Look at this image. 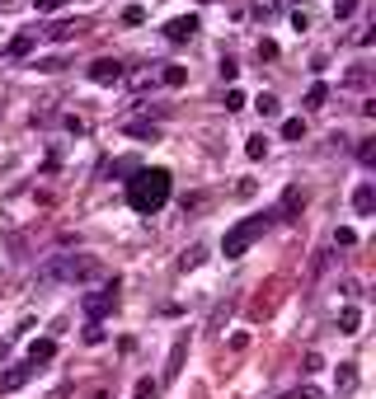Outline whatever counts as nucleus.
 <instances>
[{"label":"nucleus","instance_id":"1","mask_svg":"<svg viewBox=\"0 0 376 399\" xmlns=\"http://www.w3.org/2000/svg\"><path fill=\"white\" fill-rule=\"evenodd\" d=\"M169 202V169H136L127 179V207L141 216H156Z\"/></svg>","mask_w":376,"mask_h":399},{"label":"nucleus","instance_id":"2","mask_svg":"<svg viewBox=\"0 0 376 399\" xmlns=\"http://www.w3.org/2000/svg\"><path fill=\"white\" fill-rule=\"evenodd\" d=\"M99 272L104 268H99V259H90V254H52L48 263L38 268V282H90Z\"/></svg>","mask_w":376,"mask_h":399},{"label":"nucleus","instance_id":"3","mask_svg":"<svg viewBox=\"0 0 376 399\" xmlns=\"http://www.w3.org/2000/svg\"><path fill=\"white\" fill-rule=\"evenodd\" d=\"M264 230H269V216H244L240 226H231V230H226V239H221L226 259H240V254H244V249H249L259 235H264Z\"/></svg>","mask_w":376,"mask_h":399},{"label":"nucleus","instance_id":"4","mask_svg":"<svg viewBox=\"0 0 376 399\" xmlns=\"http://www.w3.org/2000/svg\"><path fill=\"white\" fill-rule=\"evenodd\" d=\"M113 305H118V277H113V282H104L99 292L85 296V315H90V324H99V319H104Z\"/></svg>","mask_w":376,"mask_h":399},{"label":"nucleus","instance_id":"5","mask_svg":"<svg viewBox=\"0 0 376 399\" xmlns=\"http://www.w3.org/2000/svg\"><path fill=\"white\" fill-rule=\"evenodd\" d=\"M85 76L94 80V85H118L127 71H123V61H118V56H99V61H90V71H85Z\"/></svg>","mask_w":376,"mask_h":399},{"label":"nucleus","instance_id":"6","mask_svg":"<svg viewBox=\"0 0 376 399\" xmlns=\"http://www.w3.org/2000/svg\"><path fill=\"white\" fill-rule=\"evenodd\" d=\"M193 38H198V19L193 14H179V19L165 24V43H193Z\"/></svg>","mask_w":376,"mask_h":399},{"label":"nucleus","instance_id":"7","mask_svg":"<svg viewBox=\"0 0 376 399\" xmlns=\"http://www.w3.org/2000/svg\"><path fill=\"white\" fill-rule=\"evenodd\" d=\"M28 376H33V367H5V371H0V395H14V390H24L28 385Z\"/></svg>","mask_w":376,"mask_h":399},{"label":"nucleus","instance_id":"8","mask_svg":"<svg viewBox=\"0 0 376 399\" xmlns=\"http://www.w3.org/2000/svg\"><path fill=\"white\" fill-rule=\"evenodd\" d=\"M301 207H306V193L292 184L287 193H282V207H278V216H282V221H296V216H301Z\"/></svg>","mask_w":376,"mask_h":399},{"label":"nucleus","instance_id":"9","mask_svg":"<svg viewBox=\"0 0 376 399\" xmlns=\"http://www.w3.org/2000/svg\"><path fill=\"white\" fill-rule=\"evenodd\" d=\"M52 357H56L52 338H33V343H28V367H33V371H38L43 362H52Z\"/></svg>","mask_w":376,"mask_h":399},{"label":"nucleus","instance_id":"10","mask_svg":"<svg viewBox=\"0 0 376 399\" xmlns=\"http://www.w3.org/2000/svg\"><path fill=\"white\" fill-rule=\"evenodd\" d=\"M353 212H357V216H372L376 212V188L372 184H357V188H353Z\"/></svg>","mask_w":376,"mask_h":399},{"label":"nucleus","instance_id":"11","mask_svg":"<svg viewBox=\"0 0 376 399\" xmlns=\"http://www.w3.org/2000/svg\"><path fill=\"white\" fill-rule=\"evenodd\" d=\"M33 43H38V33H14V38H10V47H5V56H14V61H19V56L33 52Z\"/></svg>","mask_w":376,"mask_h":399},{"label":"nucleus","instance_id":"12","mask_svg":"<svg viewBox=\"0 0 376 399\" xmlns=\"http://www.w3.org/2000/svg\"><path fill=\"white\" fill-rule=\"evenodd\" d=\"M334 385H339V395H353L357 390V362H339V380Z\"/></svg>","mask_w":376,"mask_h":399},{"label":"nucleus","instance_id":"13","mask_svg":"<svg viewBox=\"0 0 376 399\" xmlns=\"http://www.w3.org/2000/svg\"><path fill=\"white\" fill-rule=\"evenodd\" d=\"M76 33H81V24H71V19H61V24L48 28V38H52V43H71Z\"/></svg>","mask_w":376,"mask_h":399},{"label":"nucleus","instance_id":"14","mask_svg":"<svg viewBox=\"0 0 376 399\" xmlns=\"http://www.w3.org/2000/svg\"><path fill=\"white\" fill-rule=\"evenodd\" d=\"M184 352H188V338H179V343H174V352H169V367H165V380H174V376H179V362H184Z\"/></svg>","mask_w":376,"mask_h":399},{"label":"nucleus","instance_id":"15","mask_svg":"<svg viewBox=\"0 0 376 399\" xmlns=\"http://www.w3.org/2000/svg\"><path fill=\"white\" fill-rule=\"evenodd\" d=\"M324 99H329V85H324V80H315V85L306 89V108H324Z\"/></svg>","mask_w":376,"mask_h":399},{"label":"nucleus","instance_id":"16","mask_svg":"<svg viewBox=\"0 0 376 399\" xmlns=\"http://www.w3.org/2000/svg\"><path fill=\"white\" fill-rule=\"evenodd\" d=\"M123 132H127V136H141V141H156V136H160V127H156V122H127Z\"/></svg>","mask_w":376,"mask_h":399},{"label":"nucleus","instance_id":"17","mask_svg":"<svg viewBox=\"0 0 376 399\" xmlns=\"http://www.w3.org/2000/svg\"><path fill=\"white\" fill-rule=\"evenodd\" d=\"M254 108H259L264 118H278V113H282V104H278V94H269V89H264V94L254 99Z\"/></svg>","mask_w":376,"mask_h":399},{"label":"nucleus","instance_id":"18","mask_svg":"<svg viewBox=\"0 0 376 399\" xmlns=\"http://www.w3.org/2000/svg\"><path fill=\"white\" fill-rule=\"evenodd\" d=\"M357 324H362V310H357V305H348V310L339 315V334H357Z\"/></svg>","mask_w":376,"mask_h":399},{"label":"nucleus","instance_id":"19","mask_svg":"<svg viewBox=\"0 0 376 399\" xmlns=\"http://www.w3.org/2000/svg\"><path fill=\"white\" fill-rule=\"evenodd\" d=\"M156 80H160V85H169V89H179V85L188 80V71H184V66H165V71H160Z\"/></svg>","mask_w":376,"mask_h":399},{"label":"nucleus","instance_id":"20","mask_svg":"<svg viewBox=\"0 0 376 399\" xmlns=\"http://www.w3.org/2000/svg\"><path fill=\"white\" fill-rule=\"evenodd\" d=\"M282 141H306V122L301 118H287L282 122Z\"/></svg>","mask_w":376,"mask_h":399},{"label":"nucleus","instance_id":"21","mask_svg":"<svg viewBox=\"0 0 376 399\" xmlns=\"http://www.w3.org/2000/svg\"><path fill=\"white\" fill-rule=\"evenodd\" d=\"M244 155L264 160V155H269V136H249V141H244Z\"/></svg>","mask_w":376,"mask_h":399},{"label":"nucleus","instance_id":"22","mask_svg":"<svg viewBox=\"0 0 376 399\" xmlns=\"http://www.w3.org/2000/svg\"><path fill=\"white\" fill-rule=\"evenodd\" d=\"M123 80H127L132 89H146V85H156V71H146V66H141V71H132V76H123Z\"/></svg>","mask_w":376,"mask_h":399},{"label":"nucleus","instance_id":"23","mask_svg":"<svg viewBox=\"0 0 376 399\" xmlns=\"http://www.w3.org/2000/svg\"><path fill=\"white\" fill-rule=\"evenodd\" d=\"M249 10H254V19H273L278 14V0H249Z\"/></svg>","mask_w":376,"mask_h":399},{"label":"nucleus","instance_id":"24","mask_svg":"<svg viewBox=\"0 0 376 399\" xmlns=\"http://www.w3.org/2000/svg\"><path fill=\"white\" fill-rule=\"evenodd\" d=\"M66 132H71V136H85V132H90V122H85L81 113H66Z\"/></svg>","mask_w":376,"mask_h":399},{"label":"nucleus","instance_id":"25","mask_svg":"<svg viewBox=\"0 0 376 399\" xmlns=\"http://www.w3.org/2000/svg\"><path fill=\"white\" fill-rule=\"evenodd\" d=\"M156 395H160V385H156V380H136L132 399H156Z\"/></svg>","mask_w":376,"mask_h":399},{"label":"nucleus","instance_id":"26","mask_svg":"<svg viewBox=\"0 0 376 399\" xmlns=\"http://www.w3.org/2000/svg\"><path fill=\"white\" fill-rule=\"evenodd\" d=\"M202 254H207V249H202V244H193L184 259H179V268H184V272H188V268H198V263H202Z\"/></svg>","mask_w":376,"mask_h":399},{"label":"nucleus","instance_id":"27","mask_svg":"<svg viewBox=\"0 0 376 399\" xmlns=\"http://www.w3.org/2000/svg\"><path fill=\"white\" fill-rule=\"evenodd\" d=\"M334 244H344V249H353V244H357V230H348V226H339V230H334Z\"/></svg>","mask_w":376,"mask_h":399},{"label":"nucleus","instance_id":"28","mask_svg":"<svg viewBox=\"0 0 376 399\" xmlns=\"http://www.w3.org/2000/svg\"><path fill=\"white\" fill-rule=\"evenodd\" d=\"M244 108V94L240 89H226V113H240Z\"/></svg>","mask_w":376,"mask_h":399},{"label":"nucleus","instance_id":"29","mask_svg":"<svg viewBox=\"0 0 376 399\" xmlns=\"http://www.w3.org/2000/svg\"><path fill=\"white\" fill-rule=\"evenodd\" d=\"M357 160H362V164H376V146L372 141H357Z\"/></svg>","mask_w":376,"mask_h":399},{"label":"nucleus","instance_id":"30","mask_svg":"<svg viewBox=\"0 0 376 399\" xmlns=\"http://www.w3.org/2000/svg\"><path fill=\"white\" fill-rule=\"evenodd\" d=\"M320 367H324V362H320V352H306V362H301V371H306V376H315V371H320Z\"/></svg>","mask_w":376,"mask_h":399},{"label":"nucleus","instance_id":"31","mask_svg":"<svg viewBox=\"0 0 376 399\" xmlns=\"http://www.w3.org/2000/svg\"><path fill=\"white\" fill-rule=\"evenodd\" d=\"M353 10H357V0H334V19H348Z\"/></svg>","mask_w":376,"mask_h":399},{"label":"nucleus","instance_id":"32","mask_svg":"<svg viewBox=\"0 0 376 399\" xmlns=\"http://www.w3.org/2000/svg\"><path fill=\"white\" fill-rule=\"evenodd\" d=\"M141 19H146V10H141V5H127V10H123V24H141Z\"/></svg>","mask_w":376,"mask_h":399},{"label":"nucleus","instance_id":"33","mask_svg":"<svg viewBox=\"0 0 376 399\" xmlns=\"http://www.w3.org/2000/svg\"><path fill=\"white\" fill-rule=\"evenodd\" d=\"M108 334H104V324H90V329H85V343H104Z\"/></svg>","mask_w":376,"mask_h":399},{"label":"nucleus","instance_id":"34","mask_svg":"<svg viewBox=\"0 0 376 399\" xmlns=\"http://www.w3.org/2000/svg\"><path fill=\"white\" fill-rule=\"evenodd\" d=\"M61 5H66V0H33V10H38V14H52V10H61Z\"/></svg>","mask_w":376,"mask_h":399},{"label":"nucleus","instance_id":"35","mask_svg":"<svg viewBox=\"0 0 376 399\" xmlns=\"http://www.w3.org/2000/svg\"><path fill=\"white\" fill-rule=\"evenodd\" d=\"M292 399H324V390H320V385H301Z\"/></svg>","mask_w":376,"mask_h":399},{"label":"nucleus","instance_id":"36","mask_svg":"<svg viewBox=\"0 0 376 399\" xmlns=\"http://www.w3.org/2000/svg\"><path fill=\"white\" fill-rule=\"evenodd\" d=\"M236 76H240V66H236L231 56H221V80H236Z\"/></svg>","mask_w":376,"mask_h":399},{"label":"nucleus","instance_id":"37","mask_svg":"<svg viewBox=\"0 0 376 399\" xmlns=\"http://www.w3.org/2000/svg\"><path fill=\"white\" fill-rule=\"evenodd\" d=\"M273 56H278V43H269V38H264V43H259V61H273Z\"/></svg>","mask_w":376,"mask_h":399},{"label":"nucleus","instance_id":"38","mask_svg":"<svg viewBox=\"0 0 376 399\" xmlns=\"http://www.w3.org/2000/svg\"><path fill=\"white\" fill-rule=\"evenodd\" d=\"M94 399H108V390H99V395H94Z\"/></svg>","mask_w":376,"mask_h":399},{"label":"nucleus","instance_id":"39","mask_svg":"<svg viewBox=\"0 0 376 399\" xmlns=\"http://www.w3.org/2000/svg\"><path fill=\"white\" fill-rule=\"evenodd\" d=\"M0 5H10V0H0Z\"/></svg>","mask_w":376,"mask_h":399}]
</instances>
